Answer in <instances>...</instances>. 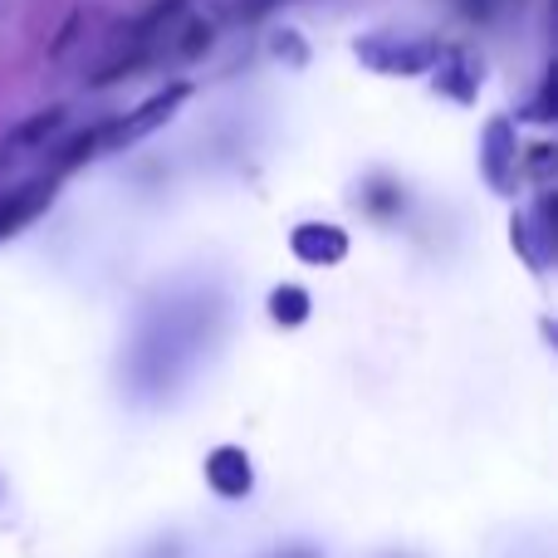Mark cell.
I'll use <instances>...</instances> for the list:
<instances>
[{"mask_svg":"<svg viewBox=\"0 0 558 558\" xmlns=\"http://www.w3.org/2000/svg\"><path fill=\"white\" fill-rule=\"evenodd\" d=\"M481 167H485V177H490V192H500V196L514 192V172H520V137H514V118L495 113L490 123H485Z\"/></svg>","mask_w":558,"mask_h":558,"instance_id":"obj_3","label":"cell"},{"mask_svg":"<svg viewBox=\"0 0 558 558\" xmlns=\"http://www.w3.org/2000/svg\"><path fill=\"white\" fill-rule=\"evenodd\" d=\"M353 54L363 59L373 74H387V78H416L436 64L441 45L436 39H422V35H363L353 45Z\"/></svg>","mask_w":558,"mask_h":558,"instance_id":"obj_1","label":"cell"},{"mask_svg":"<svg viewBox=\"0 0 558 558\" xmlns=\"http://www.w3.org/2000/svg\"><path fill=\"white\" fill-rule=\"evenodd\" d=\"M94 153H98V128H94V133H78L69 147H59V172H69V167H78V162H88Z\"/></svg>","mask_w":558,"mask_h":558,"instance_id":"obj_11","label":"cell"},{"mask_svg":"<svg viewBox=\"0 0 558 558\" xmlns=\"http://www.w3.org/2000/svg\"><path fill=\"white\" fill-rule=\"evenodd\" d=\"M59 123H64V108H45V113H35V118H25V123L10 133V147H39L45 137H54L59 133Z\"/></svg>","mask_w":558,"mask_h":558,"instance_id":"obj_9","label":"cell"},{"mask_svg":"<svg viewBox=\"0 0 558 558\" xmlns=\"http://www.w3.org/2000/svg\"><path fill=\"white\" fill-rule=\"evenodd\" d=\"M275 5H279V0H241V10H245L251 20H255V15H265V10H275Z\"/></svg>","mask_w":558,"mask_h":558,"instance_id":"obj_16","label":"cell"},{"mask_svg":"<svg viewBox=\"0 0 558 558\" xmlns=\"http://www.w3.org/2000/svg\"><path fill=\"white\" fill-rule=\"evenodd\" d=\"M456 5H461L465 20H490L500 10V0H456Z\"/></svg>","mask_w":558,"mask_h":558,"instance_id":"obj_15","label":"cell"},{"mask_svg":"<svg viewBox=\"0 0 558 558\" xmlns=\"http://www.w3.org/2000/svg\"><path fill=\"white\" fill-rule=\"evenodd\" d=\"M289 251L304 265H343L348 255V231L343 226H324V221H304L289 235Z\"/></svg>","mask_w":558,"mask_h":558,"instance_id":"obj_6","label":"cell"},{"mask_svg":"<svg viewBox=\"0 0 558 558\" xmlns=\"http://www.w3.org/2000/svg\"><path fill=\"white\" fill-rule=\"evenodd\" d=\"M289 558H314V554H308V549H304V554H289Z\"/></svg>","mask_w":558,"mask_h":558,"instance_id":"obj_17","label":"cell"},{"mask_svg":"<svg viewBox=\"0 0 558 558\" xmlns=\"http://www.w3.org/2000/svg\"><path fill=\"white\" fill-rule=\"evenodd\" d=\"M211 35H216V29L206 25V20H192V25H186V35H182V59L206 54V49H211Z\"/></svg>","mask_w":558,"mask_h":558,"instance_id":"obj_12","label":"cell"},{"mask_svg":"<svg viewBox=\"0 0 558 558\" xmlns=\"http://www.w3.org/2000/svg\"><path fill=\"white\" fill-rule=\"evenodd\" d=\"M206 481H211V490L221 495V500H245V495L255 490V465L241 446H216V451L206 456Z\"/></svg>","mask_w":558,"mask_h":558,"instance_id":"obj_5","label":"cell"},{"mask_svg":"<svg viewBox=\"0 0 558 558\" xmlns=\"http://www.w3.org/2000/svg\"><path fill=\"white\" fill-rule=\"evenodd\" d=\"M54 192H59V177H35V182L15 186L10 196H0V241L20 235L35 216H45L49 202H54Z\"/></svg>","mask_w":558,"mask_h":558,"instance_id":"obj_4","label":"cell"},{"mask_svg":"<svg viewBox=\"0 0 558 558\" xmlns=\"http://www.w3.org/2000/svg\"><path fill=\"white\" fill-rule=\"evenodd\" d=\"M524 123H554L558 118V104H554V74H544V84H539V94H534V104L524 108Z\"/></svg>","mask_w":558,"mask_h":558,"instance_id":"obj_10","label":"cell"},{"mask_svg":"<svg viewBox=\"0 0 558 558\" xmlns=\"http://www.w3.org/2000/svg\"><path fill=\"white\" fill-rule=\"evenodd\" d=\"M275 54H279V59L289 54V64H304V59H308V49L299 45V35H294V29H279V35H275Z\"/></svg>","mask_w":558,"mask_h":558,"instance_id":"obj_13","label":"cell"},{"mask_svg":"<svg viewBox=\"0 0 558 558\" xmlns=\"http://www.w3.org/2000/svg\"><path fill=\"white\" fill-rule=\"evenodd\" d=\"M549 167H554V147L539 143V147L530 153V177H534V182H549Z\"/></svg>","mask_w":558,"mask_h":558,"instance_id":"obj_14","label":"cell"},{"mask_svg":"<svg viewBox=\"0 0 558 558\" xmlns=\"http://www.w3.org/2000/svg\"><path fill=\"white\" fill-rule=\"evenodd\" d=\"M270 318H275V324H284V328H299L308 318V289L279 284L270 294Z\"/></svg>","mask_w":558,"mask_h":558,"instance_id":"obj_8","label":"cell"},{"mask_svg":"<svg viewBox=\"0 0 558 558\" xmlns=\"http://www.w3.org/2000/svg\"><path fill=\"white\" fill-rule=\"evenodd\" d=\"M192 98V84H172L162 88V94H153L147 104H137L128 118H118V123L98 128V153H118V147H133L143 143L147 133H157V128H167L177 113H182V104Z\"/></svg>","mask_w":558,"mask_h":558,"instance_id":"obj_2","label":"cell"},{"mask_svg":"<svg viewBox=\"0 0 558 558\" xmlns=\"http://www.w3.org/2000/svg\"><path fill=\"white\" fill-rule=\"evenodd\" d=\"M432 69H436V88H441L446 98H456V104H471V98L481 94V64H475L465 49H441Z\"/></svg>","mask_w":558,"mask_h":558,"instance_id":"obj_7","label":"cell"}]
</instances>
